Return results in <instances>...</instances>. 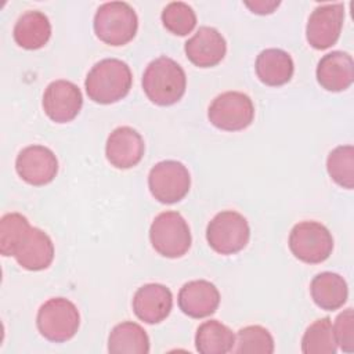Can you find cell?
Segmentation results:
<instances>
[{"label":"cell","instance_id":"cell-1","mask_svg":"<svg viewBox=\"0 0 354 354\" xmlns=\"http://www.w3.org/2000/svg\"><path fill=\"white\" fill-rule=\"evenodd\" d=\"M133 83L130 66L118 58L97 62L87 73L84 87L88 98L97 104H113L124 98Z\"/></svg>","mask_w":354,"mask_h":354},{"label":"cell","instance_id":"cell-2","mask_svg":"<svg viewBox=\"0 0 354 354\" xmlns=\"http://www.w3.org/2000/svg\"><path fill=\"white\" fill-rule=\"evenodd\" d=\"M187 87L184 69L169 57H158L148 64L142 75V90L148 100L169 106L181 100Z\"/></svg>","mask_w":354,"mask_h":354},{"label":"cell","instance_id":"cell-3","mask_svg":"<svg viewBox=\"0 0 354 354\" xmlns=\"http://www.w3.org/2000/svg\"><path fill=\"white\" fill-rule=\"evenodd\" d=\"M95 36L109 46H124L131 41L138 29L134 8L124 1H109L98 7L94 15Z\"/></svg>","mask_w":354,"mask_h":354},{"label":"cell","instance_id":"cell-4","mask_svg":"<svg viewBox=\"0 0 354 354\" xmlns=\"http://www.w3.org/2000/svg\"><path fill=\"white\" fill-rule=\"evenodd\" d=\"M36 325L43 337L62 343L76 335L80 325V314L69 299L53 297L40 306Z\"/></svg>","mask_w":354,"mask_h":354},{"label":"cell","instance_id":"cell-5","mask_svg":"<svg viewBox=\"0 0 354 354\" xmlns=\"http://www.w3.org/2000/svg\"><path fill=\"white\" fill-rule=\"evenodd\" d=\"M152 248L163 257L177 259L191 248V231L185 218L173 210L159 213L149 228Z\"/></svg>","mask_w":354,"mask_h":354},{"label":"cell","instance_id":"cell-6","mask_svg":"<svg viewBox=\"0 0 354 354\" xmlns=\"http://www.w3.org/2000/svg\"><path fill=\"white\" fill-rule=\"evenodd\" d=\"M250 227L248 220L235 210L217 213L207 224L206 239L209 246L220 254L241 252L249 242Z\"/></svg>","mask_w":354,"mask_h":354},{"label":"cell","instance_id":"cell-7","mask_svg":"<svg viewBox=\"0 0 354 354\" xmlns=\"http://www.w3.org/2000/svg\"><path fill=\"white\" fill-rule=\"evenodd\" d=\"M289 249L300 261L318 264L332 254L333 238L324 224L318 221H301L289 234Z\"/></svg>","mask_w":354,"mask_h":354},{"label":"cell","instance_id":"cell-8","mask_svg":"<svg viewBox=\"0 0 354 354\" xmlns=\"http://www.w3.org/2000/svg\"><path fill=\"white\" fill-rule=\"evenodd\" d=\"M207 118L220 130L239 131L252 124L254 105L245 93L225 91L212 101L207 109Z\"/></svg>","mask_w":354,"mask_h":354},{"label":"cell","instance_id":"cell-9","mask_svg":"<svg viewBox=\"0 0 354 354\" xmlns=\"http://www.w3.org/2000/svg\"><path fill=\"white\" fill-rule=\"evenodd\" d=\"M148 187L156 201L167 205L176 203L188 194L191 176L181 162L162 160L149 170Z\"/></svg>","mask_w":354,"mask_h":354},{"label":"cell","instance_id":"cell-10","mask_svg":"<svg viewBox=\"0 0 354 354\" xmlns=\"http://www.w3.org/2000/svg\"><path fill=\"white\" fill-rule=\"evenodd\" d=\"M343 21V3H329L315 7L310 14L306 26L308 44L315 50H326L332 47L340 37Z\"/></svg>","mask_w":354,"mask_h":354},{"label":"cell","instance_id":"cell-11","mask_svg":"<svg viewBox=\"0 0 354 354\" xmlns=\"http://www.w3.org/2000/svg\"><path fill=\"white\" fill-rule=\"evenodd\" d=\"M18 176L30 185H46L58 173V159L55 153L44 145H29L19 151L15 159Z\"/></svg>","mask_w":354,"mask_h":354},{"label":"cell","instance_id":"cell-12","mask_svg":"<svg viewBox=\"0 0 354 354\" xmlns=\"http://www.w3.org/2000/svg\"><path fill=\"white\" fill-rule=\"evenodd\" d=\"M83 105L80 88L69 80L51 82L43 94V109L55 123H68L73 120Z\"/></svg>","mask_w":354,"mask_h":354},{"label":"cell","instance_id":"cell-13","mask_svg":"<svg viewBox=\"0 0 354 354\" xmlns=\"http://www.w3.org/2000/svg\"><path fill=\"white\" fill-rule=\"evenodd\" d=\"M145 151L141 134L130 127L120 126L112 130L105 144V156L116 169H131L137 166Z\"/></svg>","mask_w":354,"mask_h":354},{"label":"cell","instance_id":"cell-14","mask_svg":"<svg viewBox=\"0 0 354 354\" xmlns=\"http://www.w3.org/2000/svg\"><path fill=\"white\" fill-rule=\"evenodd\" d=\"M12 256L22 268L41 271L48 268L54 260V243L43 230L30 227L17 245Z\"/></svg>","mask_w":354,"mask_h":354},{"label":"cell","instance_id":"cell-15","mask_svg":"<svg viewBox=\"0 0 354 354\" xmlns=\"http://www.w3.org/2000/svg\"><path fill=\"white\" fill-rule=\"evenodd\" d=\"M187 58L199 68H212L223 61L227 43L223 35L212 26H201L196 33L185 41Z\"/></svg>","mask_w":354,"mask_h":354},{"label":"cell","instance_id":"cell-16","mask_svg":"<svg viewBox=\"0 0 354 354\" xmlns=\"http://www.w3.org/2000/svg\"><path fill=\"white\" fill-rule=\"evenodd\" d=\"M173 307V295L162 283H147L137 289L133 297V310L137 318L147 324H159L166 319Z\"/></svg>","mask_w":354,"mask_h":354},{"label":"cell","instance_id":"cell-17","mask_svg":"<svg viewBox=\"0 0 354 354\" xmlns=\"http://www.w3.org/2000/svg\"><path fill=\"white\" fill-rule=\"evenodd\" d=\"M177 300L185 315L205 318L216 313L220 304V293L214 283L206 279H195L183 285Z\"/></svg>","mask_w":354,"mask_h":354},{"label":"cell","instance_id":"cell-18","mask_svg":"<svg viewBox=\"0 0 354 354\" xmlns=\"http://www.w3.org/2000/svg\"><path fill=\"white\" fill-rule=\"evenodd\" d=\"M317 80L328 91H343L353 84L354 61L348 53L332 51L325 54L317 65Z\"/></svg>","mask_w":354,"mask_h":354},{"label":"cell","instance_id":"cell-19","mask_svg":"<svg viewBox=\"0 0 354 354\" xmlns=\"http://www.w3.org/2000/svg\"><path fill=\"white\" fill-rule=\"evenodd\" d=\"M14 40L25 50H39L51 37V24L48 17L37 10L24 12L14 26Z\"/></svg>","mask_w":354,"mask_h":354},{"label":"cell","instance_id":"cell-20","mask_svg":"<svg viewBox=\"0 0 354 354\" xmlns=\"http://www.w3.org/2000/svg\"><path fill=\"white\" fill-rule=\"evenodd\" d=\"M254 69L261 83L267 86H282L292 79L295 64L285 50L266 48L257 55Z\"/></svg>","mask_w":354,"mask_h":354},{"label":"cell","instance_id":"cell-21","mask_svg":"<svg viewBox=\"0 0 354 354\" xmlns=\"http://www.w3.org/2000/svg\"><path fill=\"white\" fill-rule=\"evenodd\" d=\"M310 292L314 303L319 308L335 311L347 301L348 286L342 275L325 271L313 278Z\"/></svg>","mask_w":354,"mask_h":354},{"label":"cell","instance_id":"cell-22","mask_svg":"<svg viewBox=\"0 0 354 354\" xmlns=\"http://www.w3.org/2000/svg\"><path fill=\"white\" fill-rule=\"evenodd\" d=\"M108 351L111 354H148L149 337L141 325L126 321L118 324L111 330Z\"/></svg>","mask_w":354,"mask_h":354},{"label":"cell","instance_id":"cell-23","mask_svg":"<svg viewBox=\"0 0 354 354\" xmlns=\"http://www.w3.org/2000/svg\"><path fill=\"white\" fill-rule=\"evenodd\" d=\"M235 335L217 319L205 321L195 335V347L201 354H227L234 348Z\"/></svg>","mask_w":354,"mask_h":354},{"label":"cell","instance_id":"cell-24","mask_svg":"<svg viewBox=\"0 0 354 354\" xmlns=\"http://www.w3.org/2000/svg\"><path fill=\"white\" fill-rule=\"evenodd\" d=\"M301 351L304 354H335L337 351L330 318H319L306 329L301 337Z\"/></svg>","mask_w":354,"mask_h":354},{"label":"cell","instance_id":"cell-25","mask_svg":"<svg viewBox=\"0 0 354 354\" xmlns=\"http://www.w3.org/2000/svg\"><path fill=\"white\" fill-rule=\"evenodd\" d=\"M326 170L330 178L346 189L354 187V148L353 145H339L332 149L326 159Z\"/></svg>","mask_w":354,"mask_h":354},{"label":"cell","instance_id":"cell-26","mask_svg":"<svg viewBox=\"0 0 354 354\" xmlns=\"http://www.w3.org/2000/svg\"><path fill=\"white\" fill-rule=\"evenodd\" d=\"M238 354H271L274 353V339L268 329L260 325H249L238 330L235 342Z\"/></svg>","mask_w":354,"mask_h":354},{"label":"cell","instance_id":"cell-27","mask_svg":"<svg viewBox=\"0 0 354 354\" xmlns=\"http://www.w3.org/2000/svg\"><path fill=\"white\" fill-rule=\"evenodd\" d=\"M163 26L173 35L185 36L196 26V14L191 6L184 1L169 3L160 15Z\"/></svg>","mask_w":354,"mask_h":354},{"label":"cell","instance_id":"cell-28","mask_svg":"<svg viewBox=\"0 0 354 354\" xmlns=\"http://www.w3.org/2000/svg\"><path fill=\"white\" fill-rule=\"evenodd\" d=\"M28 218L21 213H7L0 220V252L3 256H12L17 245L30 228Z\"/></svg>","mask_w":354,"mask_h":354},{"label":"cell","instance_id":"cell-29","mask_svg":"<svg viewBox=\"0 0 354 354\" xmlns=\"http://www.w3.org/2000/svg\"><path fill=\"white\" fill-rule=\"evenodd\" d=\"M333 333L337 346L344 353L354 351V318H353V308H346L340 313L333 325Z\"/></svg>","mask_w":354,"mask_h":354},{"label":"cell","instance_id":"cell-30","mask_svg":"<svg viewBox=\"0 0 354 354\" xmlns=\"http://www.w3.org/2000/svg\"><path fill=\"white\" fill-rule=\"evenodd\" d=\"M245 6L252 10V12L259 14V15H266L274 12V10L279 6V1H254L249 3L246 1Z\"/></svg>","mask_w":354,"mask_h":354}]
</instances>
